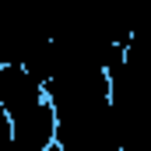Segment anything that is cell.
<instances>
[{
  "label": "cell",
  "mask_w": 151,
  "mask_h": 151,
  "mask_svg": "<svg viewBox=\"0 0 151 151\" xmlns=\"http://www.w3.org/2000/svg\"><path fill=\"white\" fill-rule=\"evenodd\" d=\"M0 106L11 116L14 144L21 151H46L56 144V113L46 99V88L21 63L0 67Z\"/></svg>",
  "instance_id": "6da1fadb"
},
{
  "label": "cell",
  "mask_w": 151,
  "mask_h": 151,
  "mask_svg": "<svg viewBox=\"0 0 151 151\" xmlns=\"http://www.w3.org/2000/svg\"><path fill=\"white\" fill-rule=\"evenodd\" d=\"M14 144V130H11V116H7V109L0 106V151H7Z\"/></svg>",
  "instance_id": "7a4b0ae2"
}]
</instances>
